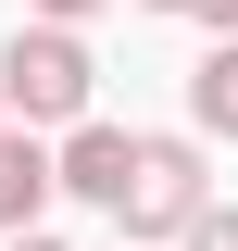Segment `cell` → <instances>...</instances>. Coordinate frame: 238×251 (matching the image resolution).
Wrapping results in <instances>:
<instances>
[{
    "instance_id": "9c48e42d",
    "label": "cell",
    "mask_w": 238,
    "mask_h": 251,
    "mask_svg": "<svg viewBox=\"0 0 238 251\" xmlns=\"http://www.w3.org/2000/svg\"><path fill=\"white\" fill-rule=\"evenodd\" d=\"M13 251H63V239H38V226H25V239H13Z\"/></svg>"
},
{
    "instance_id": "30bf717a",
    "label": "cell",
    "mask_w": 238,
    "mask_h": 251,
    "mask_svg": "<svg viewBox=\"0 0 238 251\" xmlns=\"http://www.w3.org/2000/svg\"><path fill=\"white\" fill-rule=\"evenodd\" d=\"M150 13H188V0H150Z\"/></svg>"
},
{
    "instance_id": "52a82bcc",
    "label": "cell",
    "mask_w": 238,
    "mask_h": 251,
    "mask_svg": "<svg viewBox=\"0 0 238 251\" xmlns=\"http://www.w3.org/2000/svg\"><path fill=\"white\" fill-rule=\"evenodd\" d=\"M38 13H50V25H88V13H100V0H38Z\"/></svg>"
},
{
    "instance_id": "277c9868",
    "label": "cell",
    "mask_w": 238,
    "mask_h": 251,
    "mask_svg": "<svg viewBox=\"0 0 238 251\" xmlns=\"http://www.w3.org/2000/svg\"><path fill=\"white\" fill-rule=\"evenodd\" d=\"M38 201H50V151L0 126V239H25V226H38Z\"/></svg>"
},
{
    "instance_id": "ba28073f",
    "label": "cell",
    "mask_w": 238,
    "mask_h": 251,
    "mask_svg": "<svg viewBox=\"0 0 238 251\" xmlns=\"http://www.w3.org/2000/svg\"><path fill=\"white\" fill-rule=\"evenodd\" d=\"M188 13H213V25H226V38H238V0H188Z\"/></svg>"
},
{
    "instance_id": "6da1fadb",
    "label": "cell",
    "mask_w": 238,
    "mask_h": 251,
    "mask_svg": "<svg viewBox=\"0 0 238 251\" xmlns=\"http://www.w3.org/2000/svg\"><path fill=\"white\" fill-rule=\"evenodd\" d=\"M0 113L88 126V38H75V25H25L13 50H0Z\"/></svg>"
},
{
    "instance_id": "7a4b0ae2",
    "label": "cell",
    "mask_w": 238,
    "mask_h": 251,
    "mask_svg": "<svg viewBox=\"0 0 238 251\" xmlns=\"http://www.w3.org/2000/svg\"><path fill=\"white\" fill-rule=\"evenodd\" d=\"M138 239H176L188 214H201V151L188 138H138V176H125V201H113Z\"/></svg>"
},
{
    "instance_id": "5b68a950",
    "label": "cell",
    "mask_w": 238,
    "mask_h": 251,
    "mask_svg": "<svg viewBox=\"0 0 238 251\" xmlns=\"http://www.w3.org/2000/svg\"><path fill=\"white\" fill-rule=\"evenodd\" d=\"M188 113H201L213 138H238V38H226V50L201 63V75H188Z\"/></svg>"
},
{
    "instance_id": "3957f363",
    "label": "cell",
    "mask_w": 238,
    "mask_h": 251,
    "mask_svg": "<svg viewBox=\"0 0 238 251\" xmlns=\"http://www.w3.org/2000/svg\"><path fill=\"white\" fill-rule=\"evenodd\" d=\"M125 176H138V138H125V126H75L63 163H50V188H75V201H100V214L125 201Z\"/></svg>"
},
{
    "instance_id": "8992f818",
    "label": "cell",
    "mask_w": 238,
    "mask_h": 251,
    "mask_svg": "<svg viewBox=\"0 0 238 251\" xmlns=\"http://www.w3.org/2000/svg\"><path fill=\"white\" fill-rule=\"evenodd\" d=\"M176 251H238V201H201V214L176 226Z\"/></svg>"
}]
</instances>
